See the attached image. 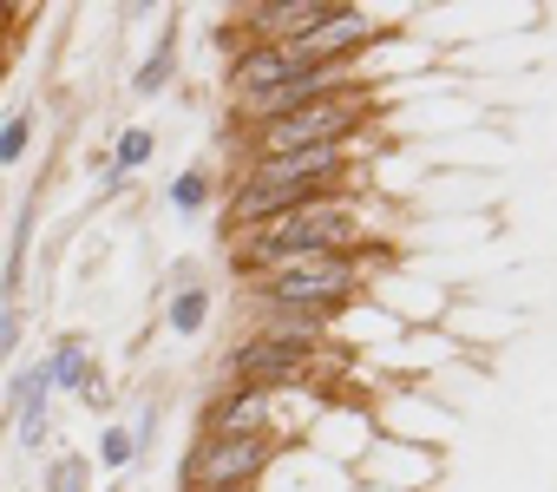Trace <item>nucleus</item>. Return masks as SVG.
I'll list each match as a JSON object with an SVG mask.
<instances>
[{
  "mask_svg": "<svg viewBox=\"0 0 557 492\" xmlns=\"http://www.w3.org/2000/svg\"><path fill=\"white\" fill-rule=\"evenodd\" d=\"M355 243H368V197L335 190V197H309V204H296L283 217L230 236V263L243 276H262V270H283V263H302V257L355 250Z\"/></svg>",
  "mask_w": 557,
  "mask_h": 492,
  "instance_id": "obj_1",
  "label": "nucleus"
},
{
  "mask_svg": "<svg viewBox=\"0 0 557 492\" xmlns=\"http://www.w3.org/2000/svg\"><path fill=\"white\" fill-rule=\"evenodd\" d=\"M355 290H368V257L361 250H335V257H302V263H283V270L249 276V309L342 316L355 303Z\"/></svg>",
  "mask_w": 557,
  "mask_h": 492,
  "instance_id": "obj_2",
  "label": "nucleus"
},
{
  "mask_svg": "<svg viewBox=\"0 0 557 492\" xmlns=\"http://www.w3.org/2000/svg\"><path fill=\"white\" fill-rule=\"evenodd\" d=\"M374 119V93L368 86H348V93H329V99H309L283 119L256 125V151L249 158H283V151H322V145H355V132Z\"/></svg>",
  "mask_w": 557,
  "mask_h": 492,
  "instance_id": "obj_3",
  "label": "nucleus"
},
{
  "mask_svg": "<svg viewBox=\"0 0 557 492\" xmlns=\"http://www.w3.org/2000/svg\"><path fill=\"white\" fill-rule=\"evenodd\" d=\"M203 440H275L289 446L283 433V388H223L203 407Z\"/></svg>",
  "mask_w": 557,
  "mask_h": 492,
  "instance_id": "obj_4",
  "label": "nucleus"
},
{
  "mask_svg": "<svg viewBox=\"0 0 557 492\" xmlns=\"http://www.w3.org/2000/svg\"><path fill=\"white\" fill-rule=\"evenodd\" d=\"M283 453L275 440H197L184 453V492H216V485H262L269 459Z\"/></svg>",
  "mask_w": 557,
  "mask_h": 492,
  "instance_id": "obj_5",
  "label": "nucleus"
},
{
  "mask_svg": "<svg viewBox=\"0 0 557 492\" xmlns=\"http://www.w3.org/2000/svg\"><path fill=\"white\" fill-rule=\"evenodd\" d=\"M223 374L236 388H302L315 374V348H296V342H269V335H243L223 361Z\"/></svg>",
  "mask_w": 557,
  "mask_h": 492,
  "instance_id": "obj_6",
  "label": "nucleus"
},
{
  "mask_svg": "<svg viewBox=\"0 0 557 492\" xmlns=\"http://www.w3.org/2000/svg\"><path fill=\"white\" fill-rule=\"evenodd\" d=\"M381 34H387V27H381L374 14H361V8H342V0H335V14H329L322 27L296 34L289 47L302 53V66H355V73H361V53H368Z\"/></svg>",
  "mask_w": 557,
  "mask_h": 492,
  "instance_id": "obj_7",
  "label": "nucleus"
},
{
  "mask_svg": "<svg viewBox=\"0 0 557 492\" xmlns=\"http://www.w3.org/2000/svg\"><path fill=\"white\" fill-rule=\"evenodd\" d=\"M302 73V53L289 47V40H256V47H236V60H230V93H236V106H249V99H262V93H275V86H289Z\"/></svg>",
  "mask_w": 557,
  "mask_h": 492,
  "instance_id": "obj_8",
  "label": "nucleus"
},
{
  "mask_svg": "<svg viewBox=\"0 0 557 492\" xmlns=\"http://www.w3.org/2000/svg\"><path fill=\"white\" fill-rule=\"evenodd\" d=\"M34 217H40V204L27 197L21 210H14V243H8V270H0V303L14 309V296H21V283H27V257H34Z\"/></svg>",
  "mask_w": 557,
  "mask_h": 492,
  "instance_id": "obj_9",
  "label": "nucleus"
},
{
  "mask_svg": "<svg viewBox=\"0 0 557 492\" xmlns=\"http://www.w3.org/2000/svg\"><path fill=\"white\" fill-rule=\"evenodd\" d=\"M40 368H47V388H53V394H86V381H92L86 335H66V342H60V348H53Z\"/></svg>",
  "mask_w": 557,
  "mask_h": 492,
  "instance_id": "obj_10",
  "label": "nucleus"
},
{
  "mask_svg": "<svg viewBox=\"0 0 557 492\" xmlns=\"http://www.w3.org/2000/svg\"><path fill=\"white\" fill-rule=\"evenodd\" d=\"M203 322H210V290H203V283L171 290V303H164V329H171L177 342H197V335H203Z\"/></svg>",
  "mask_w": 557,
  "mask_h": 492,
  "instance_id": "obj_11",
  "label": "nucleus"
},
{
  "mask_svg": "<svg viewBox=\"0 0 557 492\" xmlns=\"http://www.w3.org/2000/svg\"><path fill=\"white\" fill-rule=\"evenodd\" d=\"M151 158H158V132H151V125H119V132H112V158H106V164H112L119 177L145 171Z\"/></svg>",
  "mask_w": 557,
  "mask_h": 492,
  "instance_id": "obj_12",
  "label": "nucleus"
},
{
  "mask_svg": "<svg viewBox=\"0 0 557 492\" xmlns=\"http://www.w3.org/2000/svg\"><path fill=\"white\" fill-rule=\"evenodd\" d=\"M210 197H216V177H210V164H184V171H177V184L164 190V204H171L177 217H197Z\"/></svg>",
  "mask_w": 557,
  "mask_h": 492,
  "instance_id": "obj_13",
  "label": "nucleus"
},
{
  "mask_svg": "<svg viewBox=\"0 0 557 492\" xmlns=\"http://www.w3.org/2000/svg\"><path fill=\"white\" fill-rule=\"evenodd\" d=\"M171 73H177V34L164 27V34H158V47H151V60L138 66L132 93H145V99H151V93H164V86H171Z\"/></svg>",
  "mask_w": 557,
  "mask_h": 492,
  "instance_id": "obj_14",
  "label": "nucleus"
},
{
  "mask_svg": "<svg viewBox=\"0 0 557 492\" xmlns=\"http://www.w3.org/2000/svg\"><path fill=\"white\" fill-rule=\"evenodd\" d=\"M27 151H34V112H8V125H0V171H14Z\"/></svg>",
  "mask_w": 557,
  "mask_h": 492,
  "instance_id": "obj_15",
  "label": "nucleus"
},
{
  "mask_svg": "<svg viewBox=\"0 0 557 492\" xmlns=\"http://www.w3.org/2000/svg\"><path fill=\"white\" fill-rule=\"evenodd\" d=\"M132 459H138V440H132V427H106V433H99V466H106V472H125Z\"/></svg>",
  "mask_w": 557,
  "mask_h": 492,
  "instance_id": "obj_16",
  "label": "nucleus"
},
{
  "mask_svg": "<svg viewBox=\"0 0 557 492\" xmlns=\"http://www.w3.org/2000/svg\"><path fill=\"white\" fill-rule=\"evenodd\" d=\"M47 492H86V459L79 453H60L47 466Z\"/></svg>",
  "mask_w": 557,
  "mask_h": 492,
  "instance_id": "obj_17",
  "label": "nucleus"
},
{
  "mask_svg": "<svg viewBox=\"0 0 557 492\" xmlns=\"http://www.w3.org/2000/svg\"><path fill=\"white\" fill-rule=\"evenodd\" d=\"M21 348V309H0V361Z\"/></svg>",
  "mask_w": 557,
  "mask_h": 492,
  "instance_id": "obj_18",
  "label": "nucleus"
},
{
  "mask_svg": "<svg viewBox=\"0 0 557 492\" xmlns=\"http://www.w3.org/2000/svg\"><path fill=\"white\" fill-rule=\"evenodd\" d=\"M14 21H21V8H0V73L14 60Z\"/></svg>",
  "mask_w": 557,
  "mask_h": 492,
  "instance_id": "obj_19",
  "label": "nucleus"
},
{
  "mask_svg": "<svg viewBox=\"0 0 557 492\" xmlns=\"http://www.w3.org/2000/svg\"><path fill=\"white\" fill-rule=\"evenodd\" d=\"M79 401H86V407H92V414H106V407H112V388H106V374H92V381H86V394H79Z\"/></svg>",
  "mask_w": 557,
  "mask_h": 492,
  "instance_id": "obj_20",
  "label": "nucleus"
},
{
  "mask_svg": "<svg viewBox=\"0 0 557 492\" xmlns=\"http://www.w3.org/2000/svg\"><path fill=\"white\" fill-rule=\"evenodd\" d=\"M216 492H256V485H216Z\"/></svg>",
  "mask_w": 557,
  "mask_h": 492,
  "instance_id": "obj_21",
  "label": "nucleus"
},
{
  "mask_svg": "<svg viewBox=\"0 0 557 492\" xmlns=\"http://www.w3.org/2000/svg\"><path fill=\"white\" fill-rule=\"evenodd\" d=\"M0 223H8V204H0Z\"/></svg>",
  "mask_w": 557,
  "mask_h": 492,
  "instance_id": "obj_22",
  "label": "nucleus"
},
{
  "mask_svg": "<svg viewBox=\"0 0 557 492\" xmlns=\"http://www.w3.org/2000/svg\"><path fill=\"white\" fill-rule=\"evenodd\" d=\"M112 492H125V485H112Z\"/></svg>",
  "mask_w": 557,
  "mask_h": 492,
  "instance_id": "obj_23",
  "label": "nucleus"
}]
</instances>
